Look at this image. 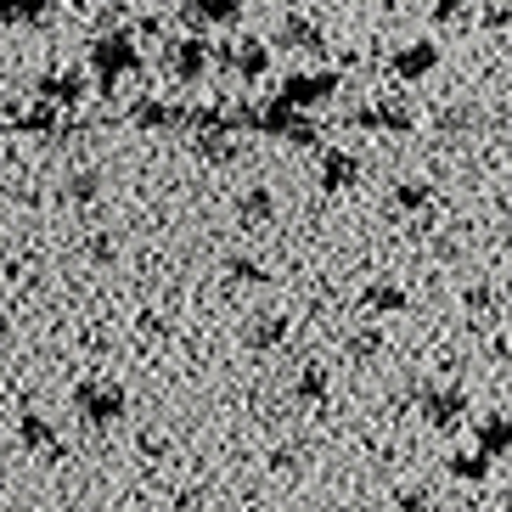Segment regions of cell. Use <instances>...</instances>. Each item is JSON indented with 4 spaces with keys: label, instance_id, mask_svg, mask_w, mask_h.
Segmentation results:
<instances>
[{
    "label": "cell",
    "instance_id": "1",
    "mask_svg": "<svg viewBox=\"0 0 512 512\" xmlns=\"http://www.w3.org/2000/svg\"><path fill=\"white\" fill-rule=\"evenodd\" d=\"M79 406H85V417H113V411H119V400H113V394H85V400H79Z\"/></svg>",
    "mask_w": 512,
    "mask_h": 512
},
{
    "label": "cell",
    "instance_id": "2",
    "mask_svg": "<svg viewBox=\"0 0 512 512\" xmlns=\"http://www.w3.org/2000/svg\"><path fill=\"white\" fill-rule=\"evenodd\" d=\"M484 445H490V451L512 445V422H484Z\"/></svg>",
    "mask_w": 512,
    "mask_h": 512
},
{
    "label": "cell",
    "instance_id": "3",
    "mask_svg": "<svg viewBox=\"0 0 512 512\" xmlns=\"http://www.w3.org/2000/svg\"><path fill=\"white\" fill-rule=\"evenodd\" d=\"M23 439H29V445H46V439H51V428H46V422H23Z\"/></svg>",
    "mask_w": 512,
    "mask_h": 512
}]
</instances>
